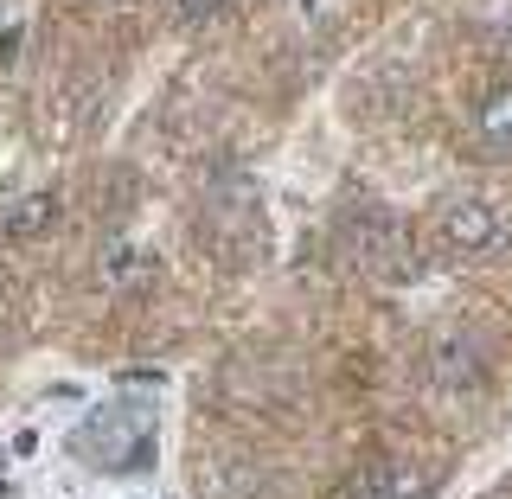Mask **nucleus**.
<instances>
[{
  "instance_id": "39448f33",
  "label": "nucleus",
  "mask_w": 512,
  "mask_h": 499,
  "mask_svg": "<svg viewBox=\"0 0 512 499\" xmlns=\"http://www.w3.org/2000/svg\"><path fill=\"white\" fill-rule=\"evenodd\" d=\"M436 493V468L423 461H378V468L352 474L333 499H429Z\"/></svg>"
},
{
  "instance_id": "1a4fd4ad",
  "label": "nucleus",
  "mask_w": 512,
  "mask_h": 499,
  "mask_svg": "<svg viewBox=\"0 0 512 499\" xmlns=\"http://www.w3.org/2000/svg\"><path fill=\"white\" fill-rule=\"evenodd\" d=\"M231 13V0H173V20L180 26H218Z\"/></svg>"
},
{
  "instance_id": "0eeeda50",
  "label": "nucleus",
  "mask_w": 512,
  "mask_h": 499,
  "mask_svg": "<svg viewBox=\"0 0 512 499\" xmlns=\"http://www.w3.org/2000/svg\"><path fill=\"white\" fill-rule=\"evenodd\" d=\"M58 224V192H32V199H20L7 212V237H39Z\"/></svg>"
},
{
  "instance_id": "f8f14e48",
  "label": "nucleus",
  "mask_w": 512,
  "mask_h": 499,
  "mask_svg": "<svg viewBox=\"0 0 512 499\" xmlns=\"http://www.w3.org/2000/svg\"><path fill=\"white\" fill-rule=\"evenodd\" d=\"M506 26H512V13H506Z\"/></svg>"
},
{
  "instance_id": "423d86ee",
  "label": "nucleus",
  "mask_w": 512,
  "mask_h": 499,
  "mask_svg": "<svg viewBox=\"0 0 512 499\" xmlns=\"http://www.w3.org/2000/svg\"><path fill=\"white\" fill-rule=\"evenodd\" d=\"M96 276H103V288L128 295V288H148V282H154V256H141V250H128V244H109Z\"/></svg>"
},
{
  "instance_id": "f257e3e1",
  "label": "nucleus",
  "mask_w": 512,
  "mask_h": 499,
  "mask_svg": "<svg viewBox=\"0 0 512 499\" xmlns=\"http://www.w3.org/2000/svg\"><path fill=\"white\" fill-rule=\"evenodd\" d=\"M71 448L84 461H96L103 474H141V468H154V423H148V410H141V404L96 410V416L77 423Z\"/></svg>"
},
{
  "instance_id": "9d476101",
  "label": "nucleus",
  "mask_w": 512,
  "mask_h": 499,
  "mask_svg": "<svg viewBox=\"0 0 512 499\" xmlns=\"http://www.w3.org/2000/svg\"><path fill=\"white\" fill-rule=\"evenodd\" d=\"M20 39H26L20 26H7V32H0V64H20V58H13V52H20Z\"/></svg>"
},
{
  "instance_id": "f03ea898",
  "label": "nucleus",
  "mask_w": 512,
  "mask_h": 499,
  "mask_svg": "<svg viewBox=\"0 0 512 499\" xmlns=\"http://www.w3.org/2000/svg\"><path fill=\"white\" fill-rule=\"evenodd\" d=\"M340 250H346L352 269H378V276H391V282L416 276V250H410L404 224H397L391 212H378V205H365V212H346V224H340Z\"/></svg>"
},
{
  "instance_id": "7ed1b4c3",
  "label": "nucleus",
  "mask_w": 512,
  "mask_h": 499,
  "mask_svg": "<svg viewBox=\"0 0 512 499\" xmlns=\"http://www.w3.org/2000/svg\"><path fill=\"white\" fill-rule=\"evenodd\" d=\"M436 237L448 256H500L512 244V212L493 199H448L436 212Z\"/></svg>"
},
{
  "instance_id": "9b49d317",
  "label": "nucleus",
  "mask_w": 512,
  "mask_h": 499,
  "mask_svg": "<svg viewBox=\"0 0 512 499\" xmlns=\"http://www.w3.org/2000/svg\"><path fill=\"white\" fill-rule=\"evenodd\" d=\"M301 7H314V0H301Z\"/></svg>"
},
{
  "instance_id": "6e6552de",
  "label": "nucleus",
  "mask_w": 512,
  "mask_h": 499,
  "mask_svg": "<svg viewBox=\"0 0 512 499\" xmlns=\"http://www.w3.org/2000/svg\"><path fill=\"white\" fill-rule=\"evenodd\" d=\"M480 135H487V148L512 154V84H500L487 103H480Z\"/></svg>"
},
{
  "instance_id": "20e7f679",
  "label": "nucleus",
  "mask_w": 512,
  "mask_h": 499,
  "mask_svg": "<svg viewBox=\"0 0 512 499\" xmlns=\"http://www.w3.org/2000/svg\"><path fill=\"white\" fill-rule=\"evenodd\" d=\"M429 378L442 391H480L487 384V346L474 340L468 327H448L436 346H429Z\"/></svg>"
}]
</instances>
